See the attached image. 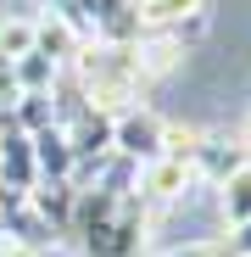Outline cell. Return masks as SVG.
<instances>
[{"mask_svg": "<svg viewBox=\"0 0 251 257\" xmlns=\"http://www.w3.org/2000/svg\"><path fill=\"white\" fill-rule=\"evenodd\" d=\"M73 84L84 106L95 112H129L140 106V90H145V73H140V51L134 39H84L78 56H73Z\"/></svg>", "mask_w": 251, "mask_h": 257, "instance_id": "1", "label": "cell"}, {"mask_svg": "<svg viewBox=\"0 0 251 257\" xmlns=\"http://www.w3.org/2000/svg\"><path fill=\"white\" fill-rule=\"evenodd\" d=\"M162 128H167V117L151 112V106H129V112H117V117H112V157L129 162V168L156 162V157H162Z\"/></svg>", "mask_w": 251, "mask_h": 257, "instance_id": "2", "label": "cell"}, {"mask_svg": "<svg viewBox=\"0 0 251 257\" xmlns=\"http://www.w3.org/2000/svg\"><path fill=\"white\" fill-rule=\"evenodd\" d=\"M190 185H201V179H195V162H184V157H156V162H145V168H140L134 196L145 201V212H156V207L184 201V196H190Z\"/></svg>", "mask_w": 251, "mask_h": 257, "instance_id": "3", "label": "cell"}, {"mask_svg": "<svg viewBox=\"0 0 251 257\" xmlns=\"http://www.w3.org/2000/svg\"><path fill=\"white\" fill-rule=\"evenodd\" d=\"M140 34H190L206 23V0H134Z\"/></svg>", "mask_w": 251, "mask_h": 257, "instance_id": "4", "label": "cell"}, {"mask_svg": "<svg viewBox=\"0 0 251 257\" xmlns=\"http://www.w3.org/2000/svg\"><path fill=\"white\" fill-rule=\"evenodd\" d=\"M245 162H251V151H245L234 135H212V128H206V135H201V151H195V179H201V185H223V179L240 174Z\"/></svg>", "mask_w": 251, "mask_h": 257, "instance_id": "5", "label": "cell"}, {"mask_svg": "<svg viewBox=\"0 0 251 257\" xmlns=\"http://www.w3.org/2000/svg\"><path fill=\"white\" fill-rule=\"evenodd\" d=\"M134 51H140V73H145V84H156V78H167V73L184 62V34H140Z\"/></svg>", "mask_w": 251, "mask_h": 257, "instance_id": "6", "label": "cell"}, {"mask_svg": "<svg viewBox=\"0 0 251 257\" xmlns=\"http://www.w3.org/2000/svg\"><path fill=\"white\" fill-rule=\"evenodd\" d=\"M34 168H39V179H73V140L62 123L34 135Z\"/></svg>", "mask_w": 251, "mask_h": 257, "instance_id": "7", "label": "cell"}, {"mask_svg": "<svg viewBox=\"0 0 251 257\" xmlns=\"http://www.w3.org/2000/svg\"><path fill=\"white\" fill-rule=\"evenodd\" d=\"M218 212H223V229L251 224V162L240 168L234 179H223V185H218Z\"/></svg>", "mask_w": 251, "mask_h": 257, "instance_id": "8", "label": "cell"}, {"mask_svg": "<svg viewBox=\"0 0 251 257\" xmlns=\"http://www.w3.org/2000/svg\"><path fill=\"white\" fill-rule=\"evenodd\" d=\"M156 257H229V251H223V235H201V240H184V246H167Z\"/></svg>", "mask_w": 251, "mask_h": 257, "instance_id": "9", "label": "cell"}, {"mask_svg": "<svg viewBox=\"0 0 251 257\" xmlns=\"http://www.w3.org/2000/svg\"><path fill=\"white\" fill-rule=\"evenodd\" d=\"M223 251H229V257H251V224L223 229Z\"/></svg>", "mask_w": 251, "mask_h": 257, "instance_id": "10", "label": "cell"}, {"mask_svg": "<svg viewBox=\"0 0 251 257\" xmlns=\"http://www.w3.org/2000/svg\"><path fill=\"white\" fill-rule=\"evenodd\" d=\"M234 140H240V146H245V151H251V106H245V117H240V123H234Z\"/></svg>", "mask_w": 251, "mask_h": 257, "instance_id": "11", "label": "cell"}, {"mask_svg": "<svg viewBox=\"0 0 251 257\" xmlns=\"http://www.w3.org/2000/svg\"><path fill=\"white\" fill-rule=\"evenodd\" d=\"M6 67H12V56H6V45H0V73H6Z\"/></svg>", "mask_w": 251, "mask_h": 257, "instance_id": "12", "label": "cell"}]
</instances>
